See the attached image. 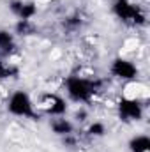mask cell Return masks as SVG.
Wrapping results in <instances>:
<instances>
[{
	"label": "cell",
	"mask_w": 150,
	"mask_h": 152,
	"mask_svg": "<svg viewBox=\"0 0 150 152\" xmlns=\"http://www.w3.org/2000/svg\"><path fill=\"white\" fill-rule=\"evenodd\" d=\"M87 133H88L90 136H103V134L106 133V126H104L103 122H92V124L88 126Z\"/></svg>",
	"instance_id": "obj_13"
},
{
	"label": "cell",
	"mask_w": 150,
	"mask_h": 152,
	"mask_svg": "<svg viewBox=\"0 0 150 152\" xmlns=\"http://www.w3.org/2000/svg\"><path fill=\"white\" fill-rule=\"evenodd\" d=\"M117 110L120 118L125 122H138L143 118V104L136 97H122L117 104Z\"/></svg>",
	"instance_id": "obj_4"
},
{
	"label": "cell",
	"mask_w": 150,
	"mask_h": 152,
	"mask_svg": "<svg viewBox=\"0 0 150 152\" xmlns=\"http://www.w3.org/2000/svg\"><path fill=\"white\" fill-rule=\"evenodd\" d=\"M129 151L131 152H149L150 138L147 134H136L129 140Z\"/></svg>",
	"instance_id": "obj_9"
},
{
	"label": "cell",
	"mask_w": 150,
	"mask_h": 152,
	"mask_svg": "<svg viewBox=\"0 0 150 152\" xmlns=\"http://www.w3.org/2000/svg\"><path fill=\"white\" fill-rule=\"evenodd\" d=\"M11 9H12V12L16 14L18 20H34V16L37 14V7L32 2H23V0L12 2Z\"/></svg>",
	"instance_id": "obj_7"
},
{
	"label": "cell",
	"mask_w": 150,
	"mask_h": 152,
	"mask_svg": "<svg viewBox=\"0 0 150 152\" xmlns=\"http://www.w3.org/2000/svg\"><path fill=\"white\" fill-rule=\"evenodd\" d=\"M7 112L12 117L34 118L36 117V106H34L32 97L25 90H14L7 99Z\"/></svg>",
	"instance_id": "obj_2"
},
{
	"label": "cell",
	"mask_w": 150,
	"mask_h": 152,
	"mask_svg": "<svg viewBox=\"0 0 150 152\" xmlns=\"http://www.w3.org/2000/svg\"><path fill=\"white\" fill-rule=\"evenodd\" d=\"M42 106H44V110L51 115V117H62V115H66V112H67L66 99L60 97V96H57V94H48L44 97V101H42Z\"/></svg>",
	"instance_id": "obj_6"
},
{
	"label": "cell",
	"mask_w": 150,
	"mask_h": 152,
	"mask_svg": "<svg viewBox=\"0 0 150 152\" xmlns=\"http://www.w3.org/2000/svg\"><path fill=\"white\" fill-rule=\"evenodd\" d=\"M50 126H51V131H53L55 134H58V136H69V134H73V131H74L73 122H71L69 118H66L64 115H62V117H53Z\"/></svg>",
	"instance_id": "obj_8"
},
{
	"label": "cell",
	"mask_w": 150,
	"mask_h": 152,
	"mask_svg": "<svg viewBox=\"0 0 150 152\" xmlns=\"http://www.w3.org/2000/svg\"><path fill=\"white\" fill-rule=\"evenodd\" d=\"M14 48H16L14 34H11L9 30H0V53L9 55L14 51Z\"/></svg>",
	"instance_id": "obj_10"
},
{
	"label": "cell",
	"mask_w": 150,
	"mask_h": 152,
	"mask_svg": "<svg viewBox=\"0 0 150 152\" xmlns=\"http://www.w3.org/2000/svg\"><path fill=\"white\" fill-rule=\"evenodd\" d=\"M34 30H36V25H34L32 20H18V23H16V34H20V36H30V34H34Z\"/></svg>",
	"instance_id": "obj_12"
},
{
	"label": "cell",
	"mask_w": 150,
	"mask_h": 152,
	"mask_svg": "<svg viewBox=\"0 0 150 152\" xmlns=\"http://www.w3.org/2000/svg\"><path fill=\"white\" fill-rule=\"evenodd\" d=\"M99 81L83 78V76H67L64 81L66 87V94L71 101L74 103H88L92 101V97L99 92Z\"/></svg>",
	"instance_id": "obj_1"
},
{
	"label": "cell",
	"mask_w": 150,
	"mask_h": 152,
	"mask_svg": "<svg viewBox=\"0 0 150 152\" xmlns=\"http://www.w3.org/2000/svg\"><path fill=\"white\" fill-rule=\"evenodd\" d=\"M18 67L14 64H11L9 60H0V80H9L18 76Z\"/></svg>",
	"instance_id": "obj_11"
},
{
	"label": "cell",
	"mask_w": 150,
	"mask_h": 152,
	"mask_svg": "<svg viewBox=\"0 0 150 152\" xmlns=\"http://www.w3.org/2000/svg\"><path fill=\"white\" fill-rule=\"evenodd\" d=\"M113 14L129 25H143L145 23V12L140 5H136L131 0H113L111 5Z\"/></svg>",
	"instance_id": "obj_3"
},
{
	"label": "cell",
	"mask_w": 150,
	"mask_h": 152,
	"mask_svg": "<svg viewBox=\"0 0 150 152\" xmlns=\"http://www.w3.org/2000/svg\"><path fill=\"white\" fill-rule=\"evenodd\" d=\"M110 73H111V76L122 80V81H133V80H136L138 75H140L138 66L133 60H127V58H122V57L115 58L111 62Z\"/></svg>",
	"instance_id": "obj_5"
}]
</instances>
